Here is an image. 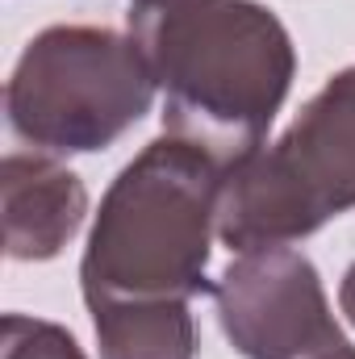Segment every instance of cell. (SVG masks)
Listing matches in <instances>:
<instances>
[{"label": "cell", "mask_w": 355, "mask_h": 359, "mask_svg": "<svg viewBox=\"0 0 355 359\" xmlns=\"http://www.w3.org/2000/svg\"><path fill=\"white\" fill-rule=\"evenodd\" d=\"M0 359H88L80 351V343L42 318H25V313H8L4 318V347Z\"/></svg>", "instance_id": "8"}, {"label": "cell", "mask_w": 355, "mask_h": 359, "mask_svg": "<svg viewBox=\"0 0 355 359\" xmlns=\"http://www.w3.org/2000/svg\"><path fill=\"white\" fill-rule=\"evenodd\" d=\"M126 34L163 92V134L234 168L264 147L288 84L293 38L255 0H130Z\"/></svg>", "instance_id": "1"}, {"label": "cell", "mask_w": 355, "mask_h": 359, "mask_svg": "<svg viewBox=\"0 0 355 359\" xmlns=\"http://www.w3.org/2000/svg\"><path fill=\"white\" fill-rule=\"evenodd\" d=\"M355 209V67L330 76L288 134L226 168L217 238L230 251L293 247Z\"/></svg>", "instance_id": "3"}, {"label": "cell", "mask_w": 355, "mask_h": 359, "mask_svg": "<svg viewBox=\"0 0 355 359\" xmlns=\"http://www.w3.org/2000/svg\"><path fill=\"white\" fill-rule=\"evenodd\" d=\"M339 309L347 313V322L355 326V264L347 268V276H343V284H339Z\"/></svg>", "instance_id": "9"}, {"label": "cell", "mask_w": 355, "mask_h": 359, "mask_svg": "<svg viewBox=\"0 0 355 359\" xmlns=\"http://www.w3.org/2000/svg\"><path fill=\"white\" fill-rule=\"evenodd\" d=\"M213 301L230 347L247 359H314L343 343L322 276L297 247L239 251Z\"/></svg>", "instance_id": "5"}, {"label": "cell", "mask_w": 355, "mask_h": 359, "mask_svg": "<svg viewBox=\"0 0 355 359\" xmlns=\"http://www.w3.org/2000/svg\"><path fill=\"white\" fill-rule=\"evenodd\" d=\"M155 80L130 34L55 25L17 59L4 109L21 142L46 155H88L151 113Z\"/></svg>", "instance_id": "4"}, {"label": "cell", "mask_w": 355, "mask_h": 359, "mask_svg": "<svg viewBox=\"0 0 355 359\" xmlns=\"http://www.w3.org/2000/svg\"><path fill=\"white\" fill-rule=\"evenodd\" d=\"M314 359H355V347L343 339L339 347H330V351H322V355H314Z\"/></svg>", "instance_id": "10"}, {"label": "cell", "mask_w": 355, "mask_h": 359, "mask_svg": "<svg viewBox=\"0 0 355 359\" xmlns=\"http://www.w3.org/2000/svg\"><path fill=\"white\" fill-rule=\"evenodd\" d=\"M226 168L184 138H155L121 168L80 264L84 301H188L205 292Z\"/></svg>", "instance_id": "2"}, {"label": "cell", "mask_w": 355, "mask_h": 359, "mask_svg": "<svg viewBox=\"0 0 355 359\" xmlns=\"http://www.w3.org/2000/svg\"><path fill=\"white\" fill-rule=\"evenodd\" d=\"M88 213L80 176L46 151L4 159V251L8 259H55Z\"/></svg>", "instance_id": "6"}, {"label": "cell", "mask_w": 355, "mask_h": 359, "mask_svg": "<svg viewBox=\"0 0 355 359\" xmlns=\"http://www.w3.org/2000/svg\"><path fill=\"white\" fill-rule=\"evenodd\" d=\"M88 309L100 359H192L188 301H100Z\"/></svg>", "instance_id": "7"}]
</instances>
